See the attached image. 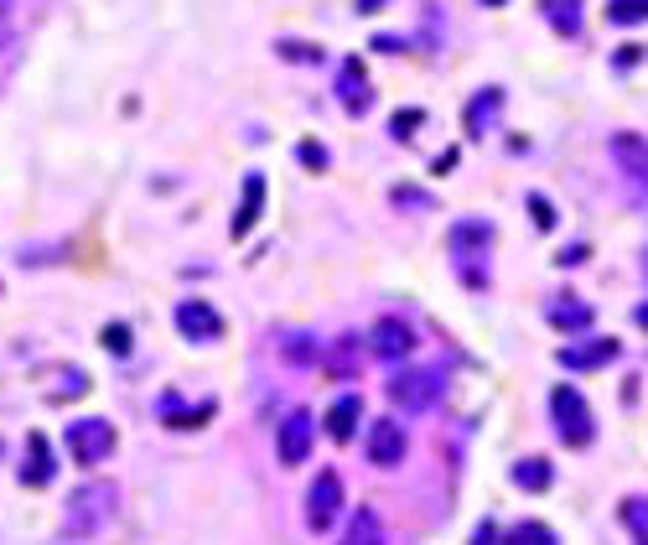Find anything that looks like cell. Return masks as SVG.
<instances>
[{"label": "cell", "instance_id": "36", "mask_svg": "<svg viewBox=\"0 0 648 545\" xmlns=\"http://www.w3.org/2000/svg\"><path fill=\"white\" fill-rule=\"evenodd\" d=\"M633 322H638V328L648 332V302H644V307H638V312H633Z\"/></svg>", "mask_w": 648, "mask_h": 545}, {"label": "cell", "instance_id": "27", "mask_svg": "<svg viewBox=\"0 0 648 545\" xmlns=\"http://www.w3.org/2000/svg\"><path fill=\"white\" fill-rule=\"evenodd\" d=\"M280 58H291V63H322V48H312V42H280Z\"/></svg>", "mask_w": 648, "mask_h": 545}, {"label": "cell", "instance_id": "18", "mask_svg": "<svg viewBox=\"0 0 648 545\" xmlns=\"http://www.w3.org/2000/svg\"><path fill=\"white\" fill-rule=\"evenodd\" d=\"M550 328H560V332H586L592 328V307L586 302H550Z\"/></svg>", "mask_w": 648, "mask_h": 545}, {"label": "cell", "instance_id": "2", "mask_svg": "<svg viewBox=\"0 0 648 545\" xmlns=\"http://www.w3.org/2000/svg\"><path fill=\"white\" fill-rule=\"evenodd\" d=\"M550 410H556V436L566 447H592L597 421H592V405L581 401L576 384H556L550 390Z\"/></svg>", "mask_w": 648, "mask_h": 545}, {"label": "cell", "instance_id": "29", "mask_svg": "<svg viewBox=\"0 0 648 545\" xmlns=\"http://www.w3.org/2000/svg\"><path fill=\"white\" fill-rule=\"evenodd\" d=\"M104 348H110V354H130V328H125V322H110V328H104Z\"/></svg>", "mask_w": 648, "mask_h": 545}, {"label": "cell", "instance_id": "15", "mask_svg": "<svg viewBox=\"0 0 648 545\" xmlns=\"http://www.w3.org/2000/svg\"><path fill=\"white\" fill-rule=\"evenodd\" d=\"M343 545H384V520H379V509L358 504V515H353L347 530H343Z\"/></svg>", "mask_w": 648, "mask_h": 545}, {"label": "cell", "instance_id": "25", "mask_svg": "<svg viewBox=\"0 0 648 545\" xmlns=\"http://www.w3.org/2000/svg\"><path fill=\"white\" fill-rule=\"evenodd\" d=\"M213 405H198V410H182V405L166 395V427H203V416H208Z\"/></svg>", "mask_w": 648, "mask_h": 545}, {"label": "cell", "instance_id": "26", "mask_svg": "<svg viewBox=\"0 0 648 545\" xmlns=\"http://www.w3.org/2000/svg\"><path fill=\"white\" fill-rule=\"evenodd\" d=\"M280 348H285V358H296V364H312V358H317V343H312L306 332H285Z\"/></svg>", "mask_w": 648, "mask_h": 545}, {"label": "cell", "instance_id": "13", "mask_svg": "<svg viewBox=\"0 0 648 545\" xmlns=\"http://www.w3.org/2000/svg\"><path fill=\"white\" fill-rule=\"evenodd\" d=\"M52 473H58V462H52V447H47L42 431H31V436H26L22 483H26V489H47V483H52Z\"/></svg>", "mask_w": 648, "mask_h": 545}, {"label": "cell", "instance_id": "16", "mask_svg": "<svg viewBox=\"0 0 648 545\" xmlns=\"http://www.w3.org/2000/svg\"><path fill=\"white\" fill-rule=\"evenodd\" d=\"M498 110H504V94H498V89H483V94L467 99V136H483V130H493Z\"/></svg>", "mask_w": 648, "mask_h": 545}, {"label": "cell", "instance_id": "23", "mask_svg": "<svg viewBox=\"0 0 648 545\" xmlns=\"http://www.w3.org/2000/svg\"><path fill=\"white\" fill-rule=\"evenodd\" d=\"M509 545H556V530H550V524H539V520H530V524H519V530H513Z\"/></svg>", "mask_w": 648, "mask_h": 545}, {"label": "cell", "instance_id": "11", "mask_svg": "<svg viewBox=\"0 0 648 545\" xmlns=\"http://www.w3.org/2000/svg\"><path fill=\"white\" fill-rule=\"evenodd\" d=\"M259 214H265V177H259V172H250V177H244V188H239V208H233L229 235L244 239L259 224Z\"/></svg>", "mask_w": 648, "mask_h": 545}, {"label": "cell", "instance_id": "12", "mask_svg": "<svg viewBox=\"0 0 648 545\" xmlns=\"http://www.w3.org/2000/svg\"><path fill=\"white\" fill-rule=\"evenodd\" d=\"M338 99H343L347 115H364L373 104V89H369V73L358 68V58H347L343 73H338Z\"/></svg>", "mask_w": 648, "mask_h": 545}, {"label": "cell", "instance_id": "10", "mask_svg": "<svg viewBox=\"0 0 648 545\" xmlns=\"http://www.w3.org/2000/svg\"><path fill=\"white\" fill-rule=\"evenodd\" d=\"M612 162H618V172H623L627 182H648V136L618 130L612 136Z\"/></svg>", "mask_w": 648, "mask_h": 545}, {"label": "cell", "instance_id": "24", "mask_svg": "<svg viewBox=\"0 0 648 545\" xmlns=\"http://www.w3.org/2000/svg\"><path fill=\"white\" fill-rule=\"evenodd\" d=\"M550 22L566 31V37H576L581 31V11H576V0H550Z\"/></svg>", "mask_w": 648, "mask_h": 545}, {"label": "cell", "instance_id": "34", "mask_svg": "<svg viewBox=\"0 0 648 545\" xmlns=\"http://www.w3.org/2000/svg\"><path fill=\"white\" fill-rule=\"evenodd\" d=\"M472 545H498V530H493V524H478V530H472Z\"/></svg>", "mask_w": 648, "mask_h": 545}, {"label": "cell", "instance_id": "30", "mask_svg": "<svg viewBox=\"0 0 648 545\" xmlns=\"http://www.w3.org/2000/svg\"><path fill=\"white\" fill-rule=\"evenodd\" d=\"M296 156H302V166L322 172V166H327V145L322 141H302V145H296Z\"/></svg>", "mask_w": 648, "mask_h": 545}, {"label": "cell", "instance_id": "31", "mask_svg": "<svg viewBox=\"0 0 648 545\" xmlns=\"http://www.w3.org/2000/svg\"><path fill=\"white\" fill-rule=\"evenodd\" d=\"M530 214H534V224H539V229H556V214H550V203H545L539 192L530 198Z\"/></svg>", "mask_w": 648, "mask_h": 545}, {"label": "cell", "instance_id": "1", "mask_svg": "<svg viewBox=\"0 0 648 545\" xmlns=\"http://www.w3.org/2000/svg\"><path fill=\"white\" fill-rule=\"evenodd\" d=\"M115 498H119V489L104 483V478H89L84 489H73L68 509H63V535L68 541H93L104 524L115 520Z\"/></svg>", "mask_w": 648, "mask_h": 545}, {"label": "cell", "instance_id": "17", "mask_svg": "<svg viewBox=\"0 0 648 545\" xmlns=\"http://www.w3.org/2000/svg\"><path fill=\"white\" fill-rule=\"evenodd\" d=\"M607 358H618V343H612V338H592V343H581V348H560V364H566V369H597Z\"/></svg>", "mask_w": 648, "mask_h": 545}, {"label": "cell", "instance_id": "37", "mask_svg": "<svg viewBox=\"0 0 648 545\" xmlns=\"http://www.w3.org/2000/svg\"><path fill=\"white\" fill-rule=\"evenodd\" d=\"M5 16H11V0H0V22H5Z\"/></svg>", "mask_w": 648, "mask_h": 545}, {"label": "cell", "instance_id": "19", "mask_svg": "<svg viewBox=\"0 0 648 545\" xmlns=\"http://www.w3.org/2000/svg\"><path fill=\"white\" fill-rule=\"evenodd\" d=\"M487 239H493V229H487L483 218H467V224L452 229V250H457V255H483Z\"/></svg>", "mask_w": 648, "mask_h": 545}, {"label": "cell", "instance_id": "28", "mask_svg": "<svg viewBox=\"0 0 648 545\" xmlns=\"http://www.w3.org/2000/svg\"><path fill=\"white\" fill-rule=\"evenodd\" d=\"M327 364H332V375H353V338H338V348H332V358H327Z\"/></svg>", "mask_w": 648, "mask_h": 545}, {"label": "cell", "instance_id": "14", "mask_svg": "<svg viewBox=\"0 0 648 545\" xmlns=\"http://www.w3.org/2000/svg\"><path fill=\"white\" fill-rule=\"evenodd\" d=\"M358 416H364V401H358V395H338L332 410H327V436H332V442H353Z\"/></svg>", "mask_w": 648, "mask_h": 545}, {"label": "cell", "instance_id": "5", "mask_svg": "<svg viewBox=\"0 0 648 545\" xmlns=\"http://www.w3.org/2000/svg\"><path fill=\"white\" fill-rule=\"evenodd\" d=\"M338 515H343V478L327 468V473H317V483L306 489V524L322 535V530H332Z\"/></svg>", "mask_w": 648, "mask_h": 545}, {"label": "cell", "instance_id": "3", "mask_svg": "<svg viewBox=\"0 0 648 545\" xmlns=\"http://www.w3.org/2000/svg\"><path fill=\"white\" fill-rule=\"evenodd\" d=\"M384 395H390L394 410L420 416V410H431V405L441 401V375L436 369H399V375L384 384Z\"/></svg>", "mask_w": 648, "mask_h": 545}, {"label": "cell", "instance_id": "22", "mask_svg": "<svg viewBox=\"0 0 648 545\" xmlns=\"http://www.w3.org/2000/svg\"><path fill=\"white\" fill-rule=\"evenodd\" d=\"M623 524L633 530V541L648 545V504L644 498H623Z\"/></svg>", "mask_w": 648, "mask_h": 545}, {"label": "cell", "instance_id": "7", "mask_svg": "<svg viewBox=\"0 0 648 545\" xmlns=\"http://www.w3.org/2000/svg\"><path fill=\"white\" fill-rule=\"evenodd\" d=\"M177 328H182V338L213 343V338H224V317H218L203 296H187V302H177Z\"/></svg>", "mask_w": 648, "mask_h": 545}, {"label": "cell", "instance_id": "4", "mask_svg": "<svg viewBox=\"0 0 648 545\" xmlns=\"http://www.w3.org/2000/svg\"><path fill=\"white\" fill-rule=\"evenodd\" d=\"M68 452H73V462H84V468L104 462V457L115 452V427H110V421H99V416L73 421V427H68Z\"/></svg>", "mask_w": 648, "mask_h": 545}, {"label": "cell", "instance_id": "32", "mask_svg": "<svg viewBox=\"0 0 648 545\" xmlns=\"http://www.w3.org/2000/svg\"><path fill=\"white\" fill-rule=\"evenodd\" d=\"M63 390H58V395H52V401H73V395H84V390H89V380H84V375H78V369H73V375H63Z\"/></svg>", "mask_w": 648, "mask_h": 545}, {"label": "cell", "instance_id": "8", "mask_svg": "<svg viewBox=\"0 0 648 545\" xmlns=\"http://www.w3.org/2000/svg\"><path fill=\"white\" fill-rule=\"evenodd\" d=\"M373 354L384 358V364H399V358L416 354V332H410V322L379 317V322H373Z\"/></svg>", "mask_w": 648, "mask_h": 545}, {"label": "cell", "instance_id": "38", "mask_svg": "<svg viewBox=\"0 0 648 545\" xmlns=\"http://www.w3.org/2000/svg\"><path fill=\"white\" fill-rule=\"evenodd\" d=\"M644 276H648V255H644Z\"/></svg>", "mask_w": 648, "mask_h": 545}, {"label": "cell", "instance_id": "35", "mask_svg": "<svg viewBox=\"0 0 648 545\" xmlns=\"http://www.w3.org/2000/svg\"><path fill=\"white\" fill-rule=\"evenodd\" d=\"M358 11H369L373 16V11H384V0H358Z\"/></svg>", "mask_w": 648, "mask_h": 545}, {"label": "cell", "instance_id": "33", "mask_svg": "<svg viewBox=\"0 0 648 545\" xmlns=\"http://www.w3.org/2000/svg\"><path fill=\"white\" fill-rule=\"evenodd\" d=\"M420 110H405V115H394V136H416V125H420Z\"/></svg>", "mask_w": 648, "mask_h": 545}, {"label": "cell", "instance_id": "21", "mask_svg": "<svg viewBox=\"0 0 648 545\" xmlns=\"http://www.w3.org/2000/svg\"><path fill=\"white\" fill-rule=\"evenodd\" d=\"M607 22H612V26L648 22V0H612V5H607Z\"/></svg>", "mask_w": 648, "mask_h": 545}, {"label": "cell", "instance_id": "20", "mask_svg": "<svg viewBox=\"0 0 648 545\" xmlns=\"http://www.w3.org/2000/svg\"><path fill=\"white\" fill-rule=\"evenodd\" d=\"M550 462H545V457H524V462H519V468H513V483H519V489H530V494H545V489H550Z\"/></svg>", "mask_w": 648, "mask_h": 545}, {"label": "cell", "instance_id": "9", "mask_svg": "<svg viewBox=\"0 0 648 545\" xmlns=\"http://www.w3.org/2000/svg\"><path fill=\"white\" fill-rule=\"evenodd\" d=\"M405 452H410V442H405L399 421H373L369 427V462L373 468H399Z\"/></svg>", "mask_w": 648, "mask_h": 545}, {"label": "cell", "instance_id": "39", "mask_svg": "<svg viewBox=\"0 0 648 545\" xmlns=\"http://www.w3.org/2000/svg\"><path fill=\"white\" fill-rule=\"evenodd\" d=\"M487 5H504V0H487Z\"/></svg>", "mask_w": 648, "mask_h": 545}, {"label": "cell", "instance_id": "6", "mask_svg": "<svg viewBox=\"0 0 648 545\" xmlns=\"http://www.w3.org/2000/svg\"><path fill=\"white\" fill-rule=\"evenodd\" d=\"M276 452H280V462H285V468L306 462V452H312V410H291V416L280 421Z\"/></svg>", "mask_w": 648, "mask_h": 545}]
</instances>
